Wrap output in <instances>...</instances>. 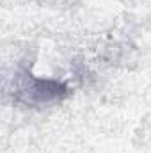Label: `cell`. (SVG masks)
Wrapping results in <instances>:
<instances>
[{
    "mask_svg": "<svg viewBox=\"0 0 151 153\" xmlns=\"http://www.w3.org/2000/svg\"><path fill=\"white\" fill-rule=\"evenodd\" d=\"M13 96L30 107L48 105V103H59L68 94L70 89L66 84L52 78H38L27 68H20L18 73L13 78Z\"/></svg>",
    "mask_w": 151,
    "mask_h": 153,
    "instance_id": "cell-1",
    "label": "cell"
}]
</instances>
